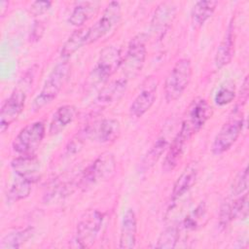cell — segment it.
<instances>
[{
	"instance_id": "6da1fadb",
	"label": "cell",
	"mask_w": 249,
	"mask_h": 249,
	"mask_svg": "<svg viewBox=\"0 0 249 249\" xmlns=\"http://www.w3.org/2000/svg\"><path fill=\"white\" fill-rule=\"evenodd\" d=\"M32 75H25L18 82L11 95L4 101L0 111V130L4 132L20 115L24 108Z\"/></svg>"
},
{
	"instance_id": "d6a6232c",
	"label": "cell",
	"mask_w": 249,
	"mask_h": 249,
	"mask_svg": "<svg viewBox=\"0 0 249 249\" xmlns=\"http://www.w3.org/2000/svg\"><path fill=\"white\" fill-rule=\"evenodd\" d=\"M52 6L50 1H35L30 6V13L33 16H40L46 13Z\"/></svg>"
},
{
	"instance_id": "3957f363",
	"label": "cell",
	"mask_w": 249,
	"mask_h": 249,
	"mask_svg": "<svg viewBox=\"0 0 249 249\" xmlns=\"http://www.w3.org/2000/svg\"><path fill=\"white\" fill-rule=\"evenodd\" d=\"M193 75L192 63L189 58H181L176 61L166 76L163 91L167 102H173L180 98L188 88Z\"/></svg>"
},
{
	"instance_id": "f1b7e54d",
	"label": "cell",
	"mask_w": 249,
	"mask_h": 249,
	"mask_svg": "<svg viewBox=\"0 0 249 249\" xmlns=\"http://www.w3.org/2000/svg\"><path fill=\"white\" fill-rule=\"evenodd\" d=\"M179 239V230L177 227L166 228L157 240V248H174Z\"/></svg>"
},
{
	"instance_id": "4fadbf2b",
	"label": "cell",
	"mask_w": 249,
	"mask_h": 249,
	"mask_svg": "<svg viewBox=\"0 0 249 249\" xmlns=\"http://www.w3.org/2000/svg\"><path fill=\"white\" fill-rule=\"evenodd\" d=\"M137 233L136 216L132 209H127L122 220L120 232V248L130 249L135 246Z\"/></svg>"
},
{
	"instance_id": "4316f807",
	"label": "cell",
	"mask_w": 249,
	"mask_h": 249,
	"mask_svg": "<svg viewBox=\"0 0 249 249\" xmlns=\"http://www.w3.org/2000/svg\"><path fill=\"white\" fill-rule=\"evenodd\" d=\"M34 183L33 180L17 176V179L9 190L8 196L12 201H18L25 198L31 192V186Z\"/></svg>"
},
{
	"instance_id": "e0dca14e",
	"label": "cell",
	"mask_w": 249,
	"mask_h": 249,
	"mask_svg": "<svg viewBox=\"0 0 249 249\" xmlns=\"http://www.w3.org/2000/svg\"><path fill=\"white\" fill-rule=\"evenodd\" d=\"M197 173H198V168L195 162L189 164L182 171V173L174 183L172 194H171L172 200H176L180 198L186 193L189 192V190L195 185L196 181Z\"/></svg>"
},
{
	"instance_id": "5b68a950",
	"label": "cell",
	"mask_w": 249,
	"mask_h": 249,
	"mask_svg": "<svg viewBox=\"0 0 249 249\" xmlns=\"http://www.w3.org/2000/svg\"><path fill=\"white\" fill-rule=\"evenodd\" d=\"M122 59L123 56L118 47L113 45L105 47L100 52L96 64L90 72V85L95 87L105 83L121 67Z\"/></svg>"
},
{
	"instance_id": "44dd1931",
	"label": "cell",
	"mask_w": 249,
	"mask_h": 249,
	"mask_svg": "<svg viewBox=\"0 0 249 249\" xmlns=\"http://www.w3.org/2000/svg\"><path fill=\"white\" fill-rule=\"evenodd\" d=\"M126 88H127L126 79L116 80L101 89L96 98V101L99 104H105V105L115 103L122 98V96L124 94L126 90Z\"/></svg>"
},
{
	"instance_id": "2e32d148",
	"label": "cell",
	"mask_w": 249,
	"mask_h": 249,
	"mask_svg": "<svg viewBox=\"0 0 249 249\" xmlns=\"http://www.w3.org/2000/svg\"><path fill=\"white\" fill-rule=\"evenodd\" d=\"M189 140L181 134L179 131L175 134L173 139L170 141V144L167 148V153L163 160L162 170L164 172L172 171L180 161L182 155L185 150V146Z\"/></svg>"
},
{
	"instance_id": "7a4b0ae2",
	"label": "cell",
	"mask_w": 249,
	"mask_h": 249,
	"mask_svg": "<svg viewBox=\"0 0 249 249\" xmlns=\"http://www.w3.org/2000/svg\"><path fill=\"white\" fill-rule=\"evenodd\" d=\"M69 73L70 65L67 60H63L54 66L45 81L41 91L33 100L32 109L34 112L51 103L58 95L69 77Z\"/></svg>"
},
{
	"instance_id": "ac0fdd59",
	"label": "cell",
	"mask_w": 249,
	"mask_h": 249,
	"mask_svg": "<svg viewBox=\"0 0 249 249\" xmlns=\"http://www.w3.org/2000/svg\"><path fill=\"white\" fill-rule=\"evenodd\" d=\"M17 176L24 177L33 180H37V173L40 169L39 160L33 155H23L16 158L11 162Z\"/></svg>"
},
{
	"instance_id": "4dcf8cb0",
	"label": "cell",
	"mask_w": 249,
	"mask_h": 249,
	"mask_svg": "<svg viewBox=\"0 0 249 249\" xmlns=\"http://www.w3.org/2000/svg\"><path fill=\"white\" fill-rule=\"evenodd\" d=\"M235 97V91H234V87L230 84L222 85L219 89L217 90L215 96H214V101L218 106H225L229 103H231Z\"/></svg>"
},
{
	"instance_id": "7c38bea8",
	"label": "cell",
	"mask_w": 249,
	"mask_h": 249,
	"mask_svg": "<svg viewBox=\"0 0 249 249\" xmlns=\"http://www.w3.org/2000/svg\"><path fill=\"white\" fill-rule=\"evenodd\" d=\"M90 137L100 143H111L115 141L121 132L120 122L116 119H104L93 125H89Z\"/></svg>"
},
{
	"instance_id": "83f0119b",
	"label": "cell",
	"mask_w": 249,
	"mask_h": 249,
	"mask_svg": "<svg viewBox=\"0 0 249 249\" xmlns=\"http://www.w3.org/2000/svg\"><path fill=\"white\" fill-rule=\"evenodd\" d=\"M206 217V207L204 203L198 204L183 221V227L186 230L193 231L197 229L202 223L203 219Z\"/></svg>"
},
{
	"instance_id": "9a60e30c",
	"label": "cell",
	"mask_w": 249,
	"mask_h": 249,
	"mask_svg": "<svg viewBox=\"0 0 249 249\" xmlns=\"http://www.w3.org/2000/svg\"><path fill=\"white\" fill-rule=\"evenodd\" d=\"M233 52H234V32H233V25L231 22L216 52V55H215L216 67L220 69L227 66L231 62L233 56Z\"/></svg>"
},
{
	"instance_id": "52a82bcc",
	"label": "cell",
	"mask_w": 249,
	"mask_h": 249,
	"mask_svg": "<svg viewBox=\"0 0 249 249\" xmlns=\"http://www.w3.org/2000/svg\"><path fill=\"white\" fill-rule=\"evenodd\" d=\"M243 115L238 109H236L216 134L211 146L212 153L214 155H221L227 152L239 137L243 129Z\"/></svg>"
},
{
	"instance_id": "d4e9b609",
	"label": "cell",
	"mask_w": 249,
	"mask_h": 249,
	"mask_svg": "<svg viewBox=\"0 0 249 249\" xmlns=\"http://www.w3.org/2000/svg\"><path fill=\"white\" fill-rule=\"evenodd\" d=\"M218 6V1L203 0L195 4L192 10L193 22L198 26H201L215 12Z\"/></svg>"
},
{
	"instance_id": "8992f818",
	"label": "cell",
	"mask_w": 249,
	"mask_h": 249,
	"mask_svg": "<svg viewBox=\"0 0 249 249\" xmlns=\"http://www.w3.org/2000/svg\"><path fill=\"white\" fill-rule=\"evenodd\" d=\"M146 42L147 36L144 33H139L130 40L121 64L126 80L136 77L141 72L147 55Z\"/></svg>"
},
{
	"instance_id": "8fae6325",
	"label": "cell",
	"mask_w": 249,
	"mask_h": 249,
	"mask_svg": "<svg viewBox=\"0 0 249 249\" xmlns=\"http://www.w3.org/2000/svg\"><path fill=\"white\" fill-rule=\"evenodd\" d=\"M122 16L121 5L117 1L110 2L102 16L91 27H89L88 44L93 43L107 35L120 21Z\"/></svg>"
},
{
	"instance_id": "1f68e13d",
	"label": "cell",
	"mask_w": 249,
	"mask_h": 249,
	"mask_svg": "<svg viewBox=\"0 0 249 249\" xmlns=\"http://www.w3.org/2000/svg\"><path fill=\"white\" fill-rule=\"evenodd\" d=\"M248 188V169L244 167L235 176L231 185L232 196H241Z\"/></svg>"
},
{
	"instance_id": "277c9868",
	"label": "cell",
	"mask_w": 249,
	"mask_h": 249,
	"mask_svg": "<svg viewBox=\"0 0 249 249\" xmlns=\"http://www.w3.org/2000/svg\"><path fill=\"white\" fill-rule=\"evenodd\" d=\"M212 108L202 97H196L188 106L179 132L188 140L197 133L210 118Z\"/></svg>"
},
{
	"instance_id": "ba28073f",
	"label": "cell",
	"mask_w": 249,
	"mask_h": 249,
	"mask_svg": "<svg viewBox=\"0 0 249 249\" xmlns=\"http://www.w3.org/2000/svg\"><path fill=\"white\" fill-rule=\"evenodd\" d=\"M116 170L115 157L111 153H103L98 156L83 172L79 185L86 189L99 182L109 179Z\"/></svg>"
},
{
	"instance_id": "484cf974",
	"label": "cell",
	"mask_w": 249,
	"mask_h": 249,
	"mask_svg": "<svg viewBox=\"0 0 249 249\" xmlns=\"http://www.w3.org/2000/svg\"><path fill=\"white\" fill-rule=\"evenodd\" d=\"M33 234L32 228H26L21 231H16L7 234L1 241L0 249H15L20 247Z\"/></svg>"
},
{
	"instance_id": "9c48e42d",
	"label": "cell",
	"mask_w": 249,
	"mask_h": 249,
	"mask_svg": "<svg viewBox=\"0 0 249 249\" xmlns=\"http://www.w3.org/2000/svg\"><path fill=\"white\" fill-rule=\"evenodd\" d=\"M103 219V214L96 209H89L81 216L75 236V241L79 247L88 248L94 243Z\"/></svg>"
},
{
	"instance_id": "30bf717a",
	"label": "cell",
	"mask_w": 249,
	"mask_h": 249,
	"mask_svg": "<svg viewBox=\"0 0 249 249\" xmlns=\"http://www.w3.org/2000/svg\"><path fill=\"white\" fill-rule=\"evenodd\" d=\"M45 124L43 122L37 121L28 124L15 137L13 141V149L19 156L33 155L35 150L42 143L45 136Z\"/></svg>"
},
{
	"instance_id": "5bb4252c",
	"label": "cell",
	"mask_w": 249,
	"mask_h": 249,
	"mask_svg": "<svg viewBox=\"0 0 249 249\" xmlns=\"http://www.w3.org/2000/svg\"><path fill=\"white\" fill-rule=\"evenodd\" d=\"M176 14V7L171 2L160 3L154 12L151 29L155 33H162L172 22Z\"/></svg>"
},
{
	"instance_id": "603a6c76",
	"label": "cell",
	"mask_w": 249,
	"mask_h": 249,
	"mask_svg": "<svg viewBox=\"0 0 249 249\" xmlns=\"http://www.w3.org/2000/svg\"><path fill=\"white\" fill-rule=\"evenodd\" d=\"M169 144L170 143L168 140V136L166 135V133L162 132L147 152L146 156L142 160L141 167L144 170L152 167L159 160V159L161 157L164 151L168 148Z\"/></svg>"
},
{
	"instance_id": "7402d4cb",
	"label": "cell",
	"mask_w": 249,
	"mask_h": 249,
	"mask_svg": "<svg viewBox=\"0 0 249 249\" xmlns=\"http://www.w3.org/2000/svg\"><path fill=\"white\" fill-rule=\"evenodd\" d=\"M89 27H80L75 30L66 42L63 44L60 54L64 60H67L73 53H75L81 47L88 44Z\"/></svg>"
},
{
	"instance_id": "cb8c5ba5",
	"label": "cell",
	"mask_w": 249,
	"mask_h": 249,
	"mask_svg": "<svg viewBox=\"0 0 249 249\" xmlns=\"http://www.w3.org/2000/svg\"><path fill=\"white\" fill-rule=\"evenodd\" d=\"M98 3L96 2H82L79 3L70 14L68 21L74 26H82L89 20L97 11Z\"/></svg>"
},
{
	"instance_id": "ffe728a7",
	"label": "cell",
	"mask_w": 249,
	"mask_h": 249,
	"mask_svg": "<svg viewBox=\"0 0 249 249\" xmlns=\"http://www.w3.org/2000/svg\"><path fill=\"white\" fill-rule=\"evenodd\" d=\"M76 115L77 109L73 105H63L57 108L50 124V134L55 135L60 133L68 124L74 121Z\"/></svg>"
},
{
	"instance_id": "d6986e66",
	"label": "cell",
	"mask_w": 249,
	"mask_h": 249,
	"mask_svg": "<svg viewBox=\"0 0 249 249\" xmlns=\"http://www.w3.org/2000/svg\"><path fill=\"white\" fill-rule=\"evenodd\" d=\"M156 89L157 86L155 84H149V86L147 85V87L138 93L129 107V113L131 116L140 118L149 111L156 99Z\"/></svg>"
},
{
	"instance_id": "f546056e",
	"label": "cell",
	"mask_w": 249,
	"mask_h": 249,
	"mask_svg": "<svg viewBox=\"0 0 249 249\" xmlns=\"http://www.w3.org/2000/svg\"><path fill=\"white\" fill-rule=\"evenodd\" d=\"M231 219H245L248 215V195L244 194L238 198L231 200Z\"/></svg>"
}]
</instances>
